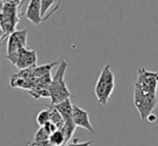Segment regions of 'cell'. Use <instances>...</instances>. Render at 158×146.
<instances>
[{
    "mask_svg": "<svg viewBox=\"0 0 158 146\" xmlns=\"http://www.w3.org/2000/svg\"><path fill=\"white\" fill-rule=\"evenodd\" d=\"M67 68H68V63L64 59L61 58L60 63H58V69H57L50 84V87H48L51 95V105H56L72 97L71 92L68 89L66 79H64Z\"/></svg>",
    "mask_w": 158,
    "mask_h": 146,
    "instance_id": "cell-1",
    "label": "cell"
},
{
    "mask_svg": "<svg viewBox=\"0 0 158 146\" xmlns=\"http://www.w3.org/2000/svg\"><path fill=\"white\" fill-rule=\"evenodd\" d=\"M115 88V75L109 65L101 70L95 85V95L98 102L106 107Z\"/></svg>",
    "mask_w": 158,
    "mask_h": 146,
    "instance_id": "cell-2",
    "label": "cell"
},
{
    "mask_svg": "<svg viewBox=\"0 0 158 146\" xmlns=\"http://www.w3.org/2000/svg\"><path fill=\"white\" fill-rule=\"evenodd\" d=\"M24 1H4L3 3V14L0 19V25L2 28L3 37L10 36L15 31L17 23L19 21V8Z\"/></svg>",
    "mask_w": 158,
    "mask_h": 146,
    "instance_id": "cell-3",
    "label": "cell"
},
{
    "mask_svg": "<svg viewBox=\"0 0 158 146\" xmlns=\"http://www.w3.org/2000/svg\"><path fill=\"white\" fill-rule=\"evenodd\" d=\"M133 103L135 109L138 110L142 120H146L151 114H153V111L155 110L158 98L157 95H148L143 92L142 90L135 88V95H133Z\"/></svg>",
    "mask_w": 158,
    "mask_h": 146,
    "instance_id": "cell-4",
    "label": "cell"
},
{
    "mask_svg": "<svg viewBox=\"0 0 158 146\" xmlns=\"http://www.w3.org/2000/svg\"><path fill=\"white\" fill-rule=\"evenodd\" d=\"M27 37L28 30H15L13 34L8 37V43H6V59L15 66L17 54L21 50L27 47Z\"/></svg>",
    "mask_w": 158,
    "mask_h": 146,
    "instance_id": "cell-5",
    "label": "cell"
},
{
    "mask_svg": "<svg viewBox=\"0 0 158 146\" xmlns=\"http://www.w3.org/2000/svg\"><path fill=\"white\" fill-rule=\"evenodd\" d=\"M135 88L142 90L148 95H157L158 88V71H148L141 67L138 69V76L135 82Z\"/></svg>",
    "mask_w": 158,
    "mask_h": 146,
    "instance_id": "cell-6",
    "label": "cell"
},
{
    "mask_svg": "<svg viewBox=\"0 0 158 146\" xmlns=\"http://www.w3.org/2000/svg\"><path fill=\"white\" fill-rule=\"evenodd\" d=\"M38 60V55L35 51L31 48L25 47L21 50L17 54L16 61H15V67L19 70H27L30 68L35 67Z\"/></svg>",
    "mask_w": 158,
    "mask_h": 146,
    "instance_id": "cell-7",
    "label": "cell"
},
{
    "mask_svg": "<svg viewBox=\"0 0 158 146\" xmlns=\"http://www.w3.org/2000/svg\"><path fill=\"white\" fill-rule=\"evenodd\" d=\"M73 123L77 127L83 128L86 131H88L90 134L96 136V129L94 126L92 125L89 119V114L87 111L83 110L82 107H80L79 105L73 104Z\"/></svg>",
    "mask_w": 158,
    "mask_h": 146,
    "instance_id": "cell-8",
    "label": "cell"
},
{
    "mask_svg": "<svg viewBox=\"0 0 158 146\" xmlns=\"http://www.w3.org/2000/svg\"><path fill=\"white\" fill-rule=\"evenodd\" d=\"M25 16L26 18L29 19L35 25H40L42 22L45 21L44 18H42L41 15V1L40 0H31V1H29Z\"/></svg>",
    "mask_w": 158,
    "mask_h": 146,
    "instance_id": "cell-9",
    "label": "cell"
},
{
    "mask_svg": "<svg viewBox=\"0 0 158 146\" xmlns=\"http://www.w3.org/2000/svg\"><path fill=\"white\" fill-rule=\"evenodd\" d=\"M52 107H54L55 109L60 113V115L63 116L64 123H66V121H69V120H73L72 119L73 104L71 103L70 99H68V100L64 101V102H61V103H58V104H56V105H52Z\"/></svg>",
    "mask_w": 158,
    "mask_h": 146,
    "instance_id": "cell-10",
    "label": "cell"
},
{
    "mask_svg": "<svg viewBox=\"0 0 158 146\" xmlns=\"http://www.w3.org/2000/svg\"><path fill=\"white\" fill-rule=\"evenodd\" d=\"M56 2H58V1H53V0H41V15H42V18H44L46 21V19L50 18V17L52 16L55 12H56V10L59 8V6H60V2L57 4V6L52 11V12L48 13V14H46V12H48V11L50 10V9L52 8L55 3H56Z\"/></svg>",
    "mask_w": 158,
    "mask_h": 146,
    "instance_id": "cell-11",
    "label": "cell"
},
{
    "mask_svg": "<svg viewBox=\"0 0 158 146\" xmlns=\"http://www.w3.org/2000/svg\"><path fill=\"white\" fill-rule=\"evenodd\" d=\"M33 142L39 146H52L50 143V136H48V134L45 132V130L41 127L39 128L37 133L35 134Z\"/></svg>",
    "mask_w": 158,
    "mask_h": 146,
    "instance_id": "cell-12",
    "label": "cell"
},
{
    "mask_svg": "<svg viewBox=\"0 0 158 146\" xmlns=\"http://www.w3.org/2000/svg\"><path fill=\"white\" fill-rule=\"evenodd\" d=\"M48 110H50V113H51V120L50 121L54 124L58 130H61L64 125V120L63 116H61L60 113L55 109L54 107H52V105H51Z\"/></svg>",
    "mask_w": 158,
    "mask_h": 146,
    "instance_id": "cell-13",
    "label": "cell"
},
{
    "mask_svg": "<svg viewBox=\"0 0 158 146\" xmlns=\"http://www.w3.org/2000/svg\"><path fill=\"white\" fill-rule=\"evenodd\" d=\"M75 128H77V126L74 125L73 120H69V121H66V123H64L61 131H63L64 139H66V145L72 140V136L75 131Z\"/></svg>",
    "mask_w": 158,
    "mask_h": 146,
    "instance_id": "cell-14",
    "label": "cell"
},
{
    "mask_svg": "<svg viewBox=\"0 0 158 146\" xmlns=\"http://www.w3.org/2000/svg\"><path fill=\"white\" fill-rule=\"evenodd\" d=\"M51 120V113L50 110L45 109V110H42L38 113L37 115V123L40 127H44L48 123H50Z\"/></svg>",
    "mask_w": 158,
    "mask_h": 146,
    "instance_id": "cell-15",
    "label": "cell"
},
{
    "mask_svg": "<svg viewBox=\"0 0 158 146\" xmlns=\"http://www.w3.org/2000/svg\"><path fill=\"white\" fill-rule=\"evenodd\" d=\"M94 143V141H89V142H80L79 139H72L70 142L68 143L66 146H89Z\"/></svg>",
    "mask_w": 158,
    "mask_h": 146,
    "instance_id": "cell-16",
    "label": "cell"
},
{
    "mask_svg": "<svg viewBox=\"0 0 158 146\" xmlns=\"http://www.w3.org/2000/svg\"><path fill=\"white\" fill-rule=\"evenodd\" d=\"M41 128H43V129L45 130V132L48 134V136H51V134H53L55 131H57V130H58V129H57L56 126H55L53 123H51V121H50V123L46 124V125L44 126V127H41Z\"/></svg>",
    "mask_w": 158,
    "mask_h": 146,
    "instance_id": "cell-17",
    "label": "cell"
},
{
    "mask_svg": "<svg viewBox=\"0 0 158 146\" xmlns=\"http://www.w3.org/2000/svg\"><path fill=\"white\" fill-rule=\"evenodd\" d=\"M146 120L148 121V123H155V121L157 120V116L155 114H151L150 116L148 117V119Z\"/></svg>",
    "mask_w": 158,
    "mask_h": 146,
    "instance_id": "cell-18",
    "label": "cell"
},
{
    "mask_svg": "<svg viewBox=\"0 0 158 146\" xmlns=\"http://www.w3.org/2000/svg\"><path fill=\"white\" fill-rule=\"evenodd\" d=\"M3 3H4V1L0 4V19H1V17H2V14H3Z\"/></svg>",
    "mask_w": 158,
    "mask_h": 146,
    "instance_id": "cell-19",
    "label": "cell"
},
{
    "mask_svg": "<svg viewBox=\"0 0 158 146\" xmlns=\"http://www.w3.org/2000/svg\"><path fill=\"white\" fill-rule=\"evenodd\" d=\"M3 38V32H2V28H1V25H0V40Z\"/></svg>",
    "mask_w": 158,
    "mask_h": 146,
    "instance_id": "cell-20",
    "label": "cell"
},
{
    "mask_svg": "<svg viewBox=\"0 0 158 146\" xmlns=\"http://www.w3.org/2000/svg\"><path fill=\"white\" fill-rule=\"evenodd\" d=\"M26 146H39L38 144H35V142H32V143H27V145Z\"/></svg>",
    "mask_w": 158,
    "mask_h": 146,
    "instance_id": "cell-21",
    "label": "cell"
},
{
    "mask_svg": "<svg viewBox=\"0 0 158 146\" xmlns=\"http://www.w3.org/2000/svg\"><path fill=\"white\" fill-rule=\"evenodd\" d=\"M2 2H3V1H2V0H0V4H1V3H2Z\"/></svg>",
    "mask_w": 158,
    "mask_h": 146,
    "instance_id": "cell-22",
    "label": "cell"
},
{
    "mask_svg": "<svg viewBox=\"0 0 158 146\" xmlns=\"http://www.w3.org/2000/svg\"><path fill=\"white\" fill-rule=\"evenodd\" d=\"M0 71H1V68H0Z\"/></svg>",
    "mask_w": 158,
    "mask_h": 146,
    "instance_id": "cell-23",
    "label": "cell"
}]
</instances>
